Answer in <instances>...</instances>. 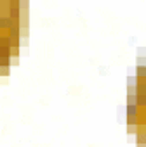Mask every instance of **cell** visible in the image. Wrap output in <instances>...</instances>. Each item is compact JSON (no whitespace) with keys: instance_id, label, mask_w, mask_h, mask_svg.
<instances>
[{"instance_id":"obj_1","label":"cell","mask_w":146,"mask_h":147,"mask_svg":"<svg viewBox=\"0 0 146 147\" xmlns=\"http://www.w3.org/2000/svg\"><path fill=\"white\" fill-rule=\"evenodd\" d=\"M136 142L137 144H146V131H136Z\"/></svg>"},{"instance_id":"obj_2","label":"cell","mask_w":146,"mask_h":147,"mask_svg":"<svg viewBox=\"0 0 146 147\" xmlns=\"http://www.w3.org/2000/svg\"><path fill=\"white\" fill-rule=\"evenodd\" d=\"M127 106H136V95L134 94L127 95Z\"/></svg>"},{"instance_id":"obj_3","label":"cell","mask_w":146,"mask_h":147,"mask_svg":"<svg viewBox=\"0 0 146 147\" xmlns=\"http://www.w3.org/2000/svg\"><path fill=\"white\" fill-rule=\"evenodd\" d=\"M127 130H129V133H136L137 131V125H127Z\"/></svg>"},{"instance_id":"obj_4","label":"cell","mask_w":146,"mask_h":147,"mask_svg":"<svg viewBox=\"0 0 146 147\" xmlns=\"http://www.w3.org/2000/svg\"><path fill=\"white\" fill-rule=\"evenodd\" d=\"M137 147H146V144H137Z\"/></svg>"},{"instance_id":"obj_5","label":"cell","mask_w":146,"mask_h":147,"mask_svg":"<svg viewBox=\"0 0 146 147\" xmlns=\"http://www.w3.org/2000/svg\"><path fill=\"white\" fill-rule=\"evenodd\" d=\"M144 57H146V50H144Z\"/></svg>"}]
</instances>
